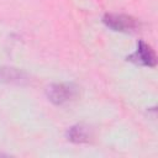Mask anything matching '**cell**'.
<instances>
[{"label":"cell","mask_w":158,"mask_h":158,"mask_svg":"<svg viewBox=\"0 0 158 158\" xmlns=\"http://www.w3.org/2000/svg\"><path fill=\"white\" fill-rule=\"evenodd\" d=\"M27 75L25 72L11 68V67H1L0 68V81L1 83H12V84H22L27 81Z\"/></svg>","instance_id":"cell-5"},{"label":"cell","mask_w":158,"mask_h":158,"mask_svg":"<svg viewBox=\"0 0 158 158\" xmlns=\"http://www.w3.org/2000/svg\"><path fill=\"white\" fill-rule=\"evenodd\" d=\"M47 98L54 105H63L78 95V88L72 83H56L47 88Z\"/></svg>","instance_id":"cell-1"},{"label":"cell","mask_w":158,"mask_h":158,"mask_svg":"<svg viewBox=\"0 0 158 158\" xmlns=\"http://www.w3.org/2000/svg\"><path fill=\"white\" fill-rule=\"evenodd\" d=\"M93 133L89 126L83 125V123H78L74 125L72 127L68 128L67 131V138L68 141L73 142V143H86L90 141Z\"/></svg>","instance_id":"cell-4"},{"label":"cell","mask_w":158,"mask_h":158,"mask_svg":"<svg viewBox=\"0 0 158 158\" xmlns=\"http://www.w3.org/2000/svg\"><path fill=\"white\" fill-rule=\"evenodd\" d=\"M102 21L109 28L118 32H133L139 27L137 19L123 14H106Z\"/></svg>","instance_id":"cell-2"},{"label":"cell","mask_w":158,"mask_h":158,"mask_svg":"<svg viewBox=\"0 0 158 158\" xmlns=\"http://www.w3.org/2000/svg\"><path fill=\"white\" fill-rule=\"evenodd\" d=\"M127 60L143 67H156L157 64V57L154 51L152 49L151 46H148L143 41H138L136 52L128 56Z\"/></svg>","instance_id":"cell-3"}]
</instances>
